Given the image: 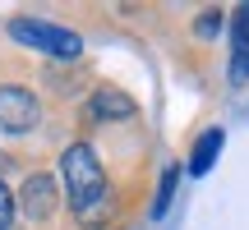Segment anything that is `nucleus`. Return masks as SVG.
I'll use <instances>...</instances> for the list:
<instances>
[{
    "label": "nucleus",
    "instance_id": "nucleus-8",
    "mask_svg": "<svg viewBox=\"0 0 249 230\" xmlns=\"http://www.w3.org/2000/svg\"><path fill=\"white\" fill-rule=\"evenodd\" d=\"M176 180H180V170H166L161 175V189H157V203H152V216H161L171 207V194H176Z\"/></svg>",
    "mask_w": 249,
    "mask_h": 230
},
{
    "label": "nucleus",
    "instance_id": "nucleus-2",
    "mask_svg": "<svg viewBox=\"0 0 249 230\" xmlns=\"http://www.w3.org/2000/svg\"><path fill=\"white\" fill-rule=\"evenodd\" d=\"M9 37H14V42H23V46H33V51L55 55V60H74V55L83 51V42L70 33V28L37 23V18H14V23H9Z\"/></svg>",
    "mask_w": 249,
    "mask_h": 230
},
{
    "label": "nucleus",
    "instance_id": "nucleus-4",
    "mask_svg": "<svg viewBox=\"0 0 249 230\" xmlns=\"http://www.w3.org/2000/svg\"><path fill=\"white\" fill-rule=\"evenodd\" d=\"M55 180L51 175H28L23 189H18V207H23L28 221H46V216L55 212Z\"/></svg>",
    "mask_w": 249,
    "mask_h": 230
},
{
    "label": "nucleus",
    "instance_id": "nucleus-7",
    "mask_svg": "<svg viewBox=\"0 0 249 230\" xmlns=\"http://www.w3.org/2000/svg\"><path fill=\"white\" fill-rule=\"evenodd\" d=\"M235 79H245L249 74V5L235 9V65H231Z\"/></svg>",
    "mask_w": 249,
    "mask_h": 230
},
{
    "label": "nucleus",
    "instance_id": "nucleus-6",
    "mask_svg": "<svg viewBox=\"0 0 249 230\" xmlns=\"http://www.w3.org/2000/svg\"><path fill=\"white\" fill-rule=\"evenodd\" d=\"M222 143H226L222 129H208L203 138L194 143V152H189V170H194V175H208V170H213V161H217V152H222Z\"/></svg>",
    "mask_w": 249,
    "mask_h": 230
},
{
    "label": "nucleus",
    "instance_id": "nucleus-1",
    "mask_svg": "<svg viewBox=\"0 0 249 230\" xmlns=\"http://www.w3.org/2000/svg\"><path fill=\"white\" fill-rule=\"evenodd\" d=\"M60 175H65V194H70V207L79 221L97 226L111 207V194H107V175H102V161L88 143H74V148L60 152Z\"/></svg>",
    "mask_w": 249,
    "mask_h": 230
},
{
    "label": "nucleus",
    "instance_id": "nucleus-9",
    "mask_svg": "<svg viewBox=\"0 0 249 230\" xmlns=\"http://www.w3.org/2000/svg\"><path fill=\"white\" fill-rule=\"evenodd\" d=\"M217 28H222V9H203V18L194 23V33H198V37H213Z\"/></svg>",
    "mask_w": 249,
    "mask_h": 230
},
{
    "label": "nucleus",
    "instance_id": "nucleus-10",
    "mask_svg": "<svg viewBox=\"0 0 249 230\" xmlns=\"http://www.w3.org/2000/svg\"><path fill=\"white\" fill-rule=\"evenodd\" d=\"M9 216H14V198H9V189L0 184V230H9Z\"/></svg>",
    "mask_w": 249,
    "mask_h": 230
},
{
    "label": "nucleus",
    "instance_id": "nucleus-5",
    "mask_svg": "<svg viewBox=\"0 0 249 230\" xmlns=\"http://www.w3.org/2000/svg\"><path fill=\"white\" fill-rule=\"evenodd\" d=\"M134 111H139V106H134V97H124L120 88H97V92H92V101H88V115H92V120H129Z\"/></svg>",
    "mask_w": 249,
    "mask_h": 230
},
{
    "label": "nucleus",
    "instance_id": "nucleus-3",
    "mask_svg": "<svg viewBox=\"0 0 249 230\" xmlns=\"http://www.w3.org/2000/svg\"><path fill=\"white\" fill-rule=\"evenodd\" d=\"M37 120H42L37 97L28 88H18V83H5L0 88V129L5 133H28V129H37Z\"/></svg>",
    "mask_w": 249,
    "mask_h": 230
}]
</instances>
